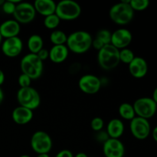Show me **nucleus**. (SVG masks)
<instances>
[{
  "mask_svg": "<svg viewBox=\"0 0 157 157\" xmlns=\"http://www.w3.org/2000/svg\"><path fill=\"white\" fill-rule=\"evenodd\" d=\"M93 38L89 32L80 30L67 35L66 46L69 52L81 55L88 52L92 45Z\"/></svg>",
  "mask_w": 157,
  "mask_h": 157,
  "instance_id": "nucleus-1",
  "label": "nucleus"
},
{
  "mask_svg": "<svg viewBox=\"0 0 157 157\" xmlns=\"http://www.w3.org/2000/svg\"><path fill=\"white\" fill-rule=\"evenodd\" d=\"M2 35H1V34H0V46H1V44H2Z\"/></svg>",
  "mask_w": 157,
  "mask_h": 157,
  "instance_id": "nucleus-41",
  "label": "nucleus"
},
{
  "mask_svg": "<svg viewBox=\"0 0 157 157\" xmlns=\"http://www.w3.org/2000/svg\"><path fill=\"white\" fill-rule=\"evenodd\" d=\"M152 136H153L155 142L157 143V126L153 129V131H152Z\"/></svg>",
  "mask_w": 157,
  "mask_h": 157,
  "instance_id": "nucleus-36",
  "label": "nucleus"
},
{
  "mask_svg": "<svg viewBox=\"0 0 157 157\" xmlns=\"http://www.w3.org/2000/svg\"><path fill=\"white\" fill-rule=\"evenodd\" d=\"M37 56L40 58V60H41L42 61H45L48 58H49V51L47 50L46 48H42L38 54H37Z\"/></svg>",
  "mask_w": 157,
  "mask_h": 157,
  "instance_id": "nucleus-32",
  "label": "nucleus"
},
{
  "mask_svg": "<svg viewBox=\"0 0 157 157\" xmlns=\"http://www.w3.org/2000/svg\"><path fill=\"white\" fill-rule=\"evenodd\" d=\"M33 6L36 13L46 17L55 14L57 4L52 0H35Z\"/></svg>",
  "mask_w": 157,
  "mask_h": 157,
  "instance_id": "nucleus-19",
  "label": "nucleus"
},
{
  "mask_svg": "<svg viewBox=\"0 0 157 157\" xmlns=\"http://www.w3.org/2000/svg\"><path fill=\"white\" fill-rule=\"evenodd\" d=\"M130 74L135 78H144L148 72V64L144 58L135 57L134 59L128 64Z\"/></svg>",
  "mask_w": 157,
  "mask_h": 157,
  "instance_id": "nucleus-15",
  "label": "nucleus"
},
{
  "mask_svg": "<svg viewBox=\"0 0 157 157\" xmlns=\"http://www.w3.org/2000/svg\"><path fill=\"white\" fill-rule=\"evenodd\" d=\"M120 61L124 64H129L136 56L134 55V52L131 50V49L128 48H124L120 50Z\"/></svg>",
  "mask_w": 157,
  "mask_h": 157,
  "instance_id": "nucleus-25",
  "label": "nucleus"
},
{
  "mask_svg": "<svg viewBox=\"0 0 157 157\" xmlns=\"http://www.w3.org/2000/svg\"><path fill=\"white\" fill-rule=\"evenodd\" d=\"M106 132L109 137L112 139H120L124 133V124L121 120L114 118L109 121Z\"/></svg>",
  "mask_w": 157,
  "mask_h": 157,
  "instance_id": "nucleus-20",
  "label": "nucleus"
},
{
  "mask_svg": "<svg viewBox=\"0 0 157 157\" xmlns=\"http://www.w3.org/2000/svg\"><path fill=\"white\" fill-rule=\"evenodd\" d=\"M67 35L61 30H54L50 35V41L53 45H63L66 44Z\"/></svg>",
  "mask_w": 157,
  "mask_h": 157,
  "instance_id": "nucleus-23",
  "label": "nucleus"
},
{
  "mask_svg": "<svg viewBox=\"0 0 157 157\" xmlns=\"http://www.w3.org/2000/svg\"><path fill=\"white\" fill-rule=\"evenodd\" d=\"M119 55L120 50L111 44L104 45L98 53V64L103 70H113L121 62Z\"/></svg>",
  "mask_w": 157,
  "mask_h": 157,
  "instance_id": "nucleus-4",
  "label": "nucleus"
},
{
  "mask_svg": "<svg viewBox=\"0 0 157 157\" xmlns=\"http://www.w3.org/2000/svg\"><path fill=\"white\" fill-rule=\"evenodd\" d=\"M74 157H88V156H87V155L86 154V153L81 152V153H77V154L75 155V156H74Z\"/></svg>",
  "mask_w": 157,
  "mask_h": 157,
  "instance_id": "nucleus-39",
  "label": "nucleus"
},
{
  "mask_svg": "<svg viewBox=\"0 0 157 157\" xmlns=\"http://www.w3.org/2000/svg\"><path fill=\"white\" fill-rule=\"evenodd\" d=\"M3 55L8 58H16L23 50V43L19 37L6 38L1 44Z\"/></svg>",
  "mask_w": 157,
  "mask_h": 157,
  "instance_id": "nucleus-12",
  "label": "nucleus"
},
{
  "mask_svg": "<svg viewBox=\"0 0 157 157\" xmlns=\"http://www.w3.org/2000/svg\"><path fill=\"white\" fill-rule=\"evenodd\" d=\"M133 41V35L130 30L127 29H117L112 33L110 44L118 50L127 48Z\"/></svg>",
  "mask_w": 157,
  "mask_h": 157,
  "instance_id": "nucleus-13",
  "label": "nucleus"
},
{
  "mask_svg": "<svg viewBox=\"0 0 157 157\" xmlns=\"http://www.w3.org/2000/svg\"><path fill=\"white\" fill-rule=\"evenodd\" d=\"M104 44H103L101 41H99L98 39H97V38H94V39H93V41H92L91 47H93L94 48L95 50L98 51V52H99V51L101 50L103 47H104Z\"/></svg>",
  "mask_w": 157,
  "mask_h": 157,
  "instance_id": "nucleus-34",
  "label": "nucleus"
},
{
  "mask_svg": "<svg viewBox=\"0 0 157 157\" xmlns=\"http://www.w3.org/2000/svg\"><path fill=\"white\" fill-rule=\"evenodd\" d=\"M130 130L133 136L140 140H143L150 136L151 127L148 120L136 117L130 121Z\"/></svg>",
  "mask_w": 157,
  "mask_h": 157,
  "instance_id": "nucleus-10",
  "label": "nucleus"
},
{
  "mask_svg": "<svg viewBox=\"0 0 157 157\" xmlns=\"http://www.w3.org/2000/svg\"><path fill=\"white\" fill-rule=\"evenodd\" d=\"M104 120L102 119L100 117H96L93 118L90 122V127H91V129L95 132H99L101 131L104 128Z\"/></svg>",
  "mask_w": 157,
  "mask_h": 157,
  "instance_id": "nucleus-29",
  "label": "nucleus"
},
{
  "mask_svg": "<svg viewBox=\"0 0 157 157\" xmlns=\"http://www.w3.org/2000/svg\"><path fill=\"white\" fill-rule=\"evenodd\" d=\"M103 152L105 157H124L125 147L119 139L109 138L103 144Z\"/></svg>",
  "mask_w": 157,
  "mask_h": 157,
  "instance_id": "nucleus-14",
  "label": "nucleus"
},
{
  "mask_svg": "<svg viewBox=\"0 0 157 157\" xmlns=\"http://www.w3.org/2000/svg\"><path fill=\"white\" fill-rule=\"evenodd\" d=\"M111 35L112 32H110V30L106 29H100L96 34V38L99 41H101L104 45L110 44L111 42Z\"/></svg>",
  "mask_w": 157,
  "mask_h": 157,
  "instance_id": "nucleus-26",
  "label": "nucleus"
},
{
  "mask_svg": "<svg viewBox=\"0 0 157 157\" xmlns=\"http://www.w3.org/2000/svg\"><path fill=\"white\" fill-rule=\"evenodd\" d=\"M109 138L110 137H109L108 134H107V133L106 131H103V130H101V131L98 132V134H97V139L98 140L99 142L104 144V143H105Z\"/></svg>",
  "mask_w": 157,
  "mask_h": 157,
  "instance_id": "nucleus-31",
  "label": "nucleus"
},
{
  "mask_svg": "<svg viewBox=\"0 0 157 157\" xmlns=\"http://www.w3.org/2000/svg\"><path fill=\"white\" fill-rule=\"evenodd\" d=\"M19 157H31L29 155H27V154H23L21 155V156H20Z\"/></svg>",
  "mask_w": 157,
  "mask_h": 157,
  "instance_id": "nucleus-42",
  "label": "nucleus"
},
{
  "mask_svg": "<svg viewBox=\"0 0 157 157\" xmlns=\"http://www.w3.org/2000/svg\"><path fill=\"white\" fill-rule=\"evenodd\" d=\"M55 157H74V154L71 150H62L58 152Z\"/></svg>",
  "mask_w": 157,
  "mask_h": 157,
  "instance_id": "nucleus-33",
  "label": "nucleus"
},
{
  "mask_svg": "<svg viewBox=\"0 0 157 157\" xmlns=\"http://www.w3.org/2000/svg\"><path fill=\"white\" fill-rule=\"evenodd\" d=\"M152 99L155 101V103L157 104V87L154 89L153 93V97H152Z\"/></svg>",
  "mask_w": 157,
  "mask_h": 157,
  "instance_id": "nucleus-37",
  "label": "nucleus"
},
{
  "mask_svg": "<svg viewBox=\"0 0 157 157\" xmlns=\"http://www.w3.org/2000/svg\"><path fill=\"white\" fill-rule=\"evenodd\" d=\"M118 113L121 118L127 121H132L133 118L136 117L133 104L130 103H122L119 106Z\"/></svg>",
  "mask_w": 157,
  "mask_h": 157,
  "instance_id": "nucleus-22",
  "label": "nucleus"
},
{
  "mask_svg": "<svg viewBox=\"0 0 157 157\" xmlns=\"http://www.w3.org/2000/svg\"><path fill=\"white\" fill-rule=\"evenodd\" d=\"M4 92H3L2 89L1 88V87H0V106H1V104H2L3 101H4Z\"/></svg>",
  "mask_w": 157,
  "mask_h": 157,
  "instance_id": "nucleus-38",
  "label": "nucleus"
},
{
  "mask_svg": "<svg viewBox=\"0 0 157 157\" xmlns=\"http://www.w3.org/2000/svg\"><path fill=\"white\" fill-rule=\"evenodd\" d=\"M130 0H123L113 5L109 11V16L113 22L118 25L129 24L134 17V11L130 6Z\"/></svg>",
  "mask_w": 157,
  "mask_h": 157,
  "instance_id": "nucleus-2",
  "label": "nucleus"
},
{
  "mask_svg": "<svg viewBox=\"0 0 157 157\" xmlns=\"http://www.w3.org/2000/svg\"><path fill=\"white\" fill-rule=\"evenodd\" d=\"M78 87L84 94H96L101 87V79L96 75H84L78 81Z\"/></svg>",
  "mask_w": 157,
  "mask_h": 157,
  "instance_id": "nucleus-11",
  "label": "nucleus"
},
{
  "mask_svg": "<svg viewBox=\"0 0 157 157\" xmlns=\"http://www.w3.org/2000/svg\"><path fill=\"white\" fill-rule=\"evenodd\" d=\"M33 110L26 107L18 106L15 107L12 113V121L18 125H26L33 119Z\"/></svg>",
  "mask_w": 157,
  "mask_h": 157,
  "instance_id": "nucleus-16",
  "label": "nucleus"
},
{
  "mask_svg": "<svg viewBox=\"0 0 157 157\" xmlns=\"http://www.w3.org/2000/svg\"><path fill=\"white\" fill-rule=\"evenodd\" d=\"M55 14L61 21H73L80 17L81 7L77 2L62 0L57 4Z\"/></svg>",
  "mask_w": 157,
  "mask_h": 157,
  "instance_id": "nucleus-5",
  "label": "nucleus"
},
{
  "mask_svg": "<svg viewBox=\"0 0 157 157\" xmlns=\"http://www.w3.org/2000/svg\"><path fill=\"white\" fill-rule=\"evenodd\" d=\"M20 68L22 74L28 75L32 80L41 78L44 71V64L35 54H27L20 61Z\"/></svg>",
  "mask_w": 157,
  "mask_h": 157,
  "instance_id": "nucleus-3",
  "label": "nucleus"
},
{
  "mask_svg": "<svg viewBox=\"0 0 157 157\" xmlns=\"http://www.w3.org/2000/svg\"><path fill=\"white\" fill-rule=\"evenodd\" d=\"M36 157H50L48 153H44V154H38Z\"/></svg>",
  "mask_w": 157,
  "mask_h": 157,
  "instance_id": "nucleus-40",
  "label": "nucleus"
},
{
  "mask_svg": "<svg viewBox=\"0 0 157 157\" xmlns=\"http://www.w3.org/2000/svg\"><path fill=\"white\" fill-rule=\"evenodd\" d=\"M21 31V26L15 19L6 20L0 25V34L2 38L18 37Z\"/></svg>",
  "mask_w": 157,
  "mask_h": 157,
  "instance_id": "nucleus-17",
  "label": "nucleus"
},
{
  "mask_svg": "<svg viewBox=\"0 0 157 157\" xmlns=\"http://www.w3.org/2000/svg\"><path fill=\"white\" fill-rule=\"evenodd\" d=\"M36 12L34 6L29 2H21L15 8L13 14L14 19L19 24H29L35 20Z\"/></svg>",
  "mask_w": 157,
  "mask_h": 157,
  "instance_id": "nucleus-9",
  "label": "nucleus"
},
{
  "mask_svg": "<svg viewBox=\"0 0 157 157\" xmlns=\"http://www.w3.org/2000/svg\"><path fill=\"white\" fill-rule=\"evenodd\" d=\"M17 101L19 106L34 110L41 104V96L36 89L32 87L19 88L17 92Z\"/></svg>",
  "mask_w": 157,
  "mask_h": 157,
  "instance_id": "nucleus-6",
  "label": "nucleus"
},
{
  "mask_svg": "<svg viewBox=\"0 0 157 157\" xmlns=\"http://www.w3.org/2000/svg\"><path fill=\"white\" fill-rule=\"evenodd\" d=\"M27 46L31 54L37 55L42 48H44V41L41 35L34 34L29 36L27 41Z\"/></svg>",
  "mask_w": 157,
  "mask_h": 157,
  "instance_id": "nucleus-21",
  "label": "nucleus"
},
{
  "mask_svg": "<svg viewBox=\"0 0 157 157\" xmlns=\"http://www.w3.org/2000/svg\"><path fill=\"white\" fill-rule=\"evenodd\" d=\"M60 22H61V20L58 18V15L56 14H53V15L44 17L43 24L46 29H50V30H55L56 28L58 27Z\"/></svg>",
  "mask_w": 157,
  "mask_h": 157,
  "instance_id": "nucleus-24",
  "label": "nucleus"
},
{
  "mask_svg": "<svg viewBox=\"0 0 157 157\" xmlns=\"http://www.w3.org/2000/svg\"><path fill=\"white\" fill-rule=\"evenodd\" d=\"M69 55V50L66 44L53 45L49 50V59L55 64H61L66 61Z\"/></svg>",
  "mask_w": 157,
  "mask_h": 157,
  "instance_id": "nucleus-18",
  "label": "nucleus"
},
{
  "mask_svg": "<svg viewBox=\"0 0 157 157\" xmlns=\"http://www.w3.org/2000/svg\"><path fill=\"white\" fill-rule=\"evenodd\" d=\"M4 2H5L4 0H0V6H1V7H2V6L4 4Z\"/></svg>",
  "mask_w": 157,
  "mask_h": 157,
  "instance_id": "nucleus-43",
  "label": "nucleus"
},
{
  "mask_svg": "<svg viewBox=\"0 0 157 157\" xmlns=\"http://www.w3.org/2000/svg\"><path fill=\"white\" fill-rule=\"evenodd\" d=\"M30 145L32 150L37 154L48 153L52 150L53 142L52 137L48 133L41 130L35 132L30 140Z\"/></svg>",
  "mask_w": 157,
  "mask_h": 157,
  "instance_id": "nucleus-7",
  "label": "nucleus"
},
{
  "mask_svg": "<svg viewBox=\"0 0 157 157\" xmlns=\"http://www.w3.org/2000/svg\"><path fill=\"white\" fill-rule=\"evenodd\" d=\"M130 6L133 11H144L150 6L149 0H130Z\"/></svg>",
  "mask_w": 157,
  "mask_h": 157,
  "instance_id": "nucleus-28",
  "label": "nucleus"
},
{
  "mask_svg": "<svg viewBox=\"0 0 157 157\" xmlns=\"http://www.w3.org/2000/svg\"><path fill=\"white\" fill-rule=\"evenodd\" d=\"M136 117L149 120L156 113L157 104L152 98H140L136 99L133 104Z\"/></svg>",
  "mask_w": 157,
  "mask_h": 157,
  "instance_id": "nucleus-8",
  "label": "nucleus"
},
{
  "mask_svg": "<svg viewBox=\"0 0 157 157\" xmlns=\"http://www.w3.org/2000/svg\"><path fill=\"white\" fill-rule=\"evenodd\" d=\"M32 80L28 75H25V74H21L18 77V83L20 86V88H23V87H30L31 84H32Z\"/></svg>",
  "mask_w": 157,
  "mask_h": 157,
  "instance_id": "nucleus-30",
  "label": "nucleus"
},
{
  "mask_svg": "<svg viewBox=\"0 0 157 157\" xmlns=\"http://www.w3.org/2000/svg\"><path fill=\"white\" fill-rule=\"evenodd\" d=\"M5 79H6V77H5L4 72L0 69V87L4 84Z\"/></svg>",
  "mask_w": 157,
  "mask_h": 157,
  "instance_id": "nucleus-35",
  "label": "nucleus"
},
{
  "mask_svg": "<svg viewBox=\"0 0 157 157\" xmlns=\"http://www.w3.org/2000/svg\"><path fill=\"white\" fill-rule=\"evenodd\" d=\"M20 2H21L20 0H7V1H5L4 4L2 6L3 12L6 15H13L16 6Z\"/></svg>",
  "mask_w": 157,
  "mask_h": 157,
  "instance_id": "nucleus-27",
  "label": "nucleus"
}]
</instances>
